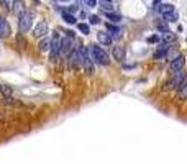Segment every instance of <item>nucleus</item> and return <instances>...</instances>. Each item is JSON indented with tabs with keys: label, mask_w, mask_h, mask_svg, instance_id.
<instances>
[{
	"label": "nucleus",
	"mask_w": 187,
	"mask_h": 164,
	"mask_svg": "<svg viewBox=\"0 0 187 164\" xmlns=\"http://www.w3.org/2000/svg\"><path fill=\"white\" fill-rule=\"evenodd\" d=\"M77 54H79V62H81L82 67H84L85 76H92L94 74V64H92L91 54H89V49L84 48V46H81L77 49Z\"/></svg>",
	"instance_id": "nucleus-1"
},
{
	"label": "nucleus",
	"mask_w": 187,
	"mask_h": 164,
	"mask_svg": "<svg viewBox=\"0 0 187 164\" xmlns=\"http://www.w3.org/2000/svg\"><path fill=\"white\" fill-rule=\"evenodd\" d=\"M91 58L94 59L95 62H99L100 66H108V56H107V53L102 49L100 46H91Z\"/></svg>",
	"instance_id": "nucleus-2"
},
{
	"label": "nucleus",
	"mask_w": 187,
	"mask_h": 164,
	"mask_svg": "<svg viewBox=\"0 0 187 164\" xmlns=\"http://www.w3.org/2000/svg\"><path fill=\"white\" fill-rule=\"evenodd\" d=\"M49 46H51V54H49V61L51 62H56L58 61V58H59V48H61V38H59V34H54V38H53V41L49 43Z\"/></svg>",
	"instance_id": "nucleus-3"
},
{
	"label": "nucleus",
	"mask_w": 187,
	"mask_h": 164,
	"mask_svg": "<svg viewBox=\"0 0 187 164\" xmlns=\"http://www.w3.org/2000/svg\"><path fill=\"white\" fill-rule=\"evenodd\" d=\"M31 25H33V16H31L30 13H23V15H20V20H18L20 31H30Z\"/></svg>",
	"instance_id": "nucleus-4"
},
{
	"label": "nucleus",
	"mask_w": 187,
	"mask_h": 164,
	"mask_svg": "<svg viewBox=\"0 0 187 164\" xmlns=\"http://www.w3.org/2000/svg\"><path fill=\"white\" fill-rule=\"evenodd\" d=\"M182 81H186V74L182 72V69H181V71L174 72L172 79L168 82V87H169V89H176V90H177V87L181 85V82H182Z\"/></svg>",
	"instance_id": "nucleus-5"
},
{
	"label": "nucleus",
	"mask_w": 187,
	"mask_h": 164,
	"mask_svg": "<svg viewBox=\"0 0 187 164\" xmlns=\"http://www.w3.org/2000/svg\"><path fill=\"white\" fill-rule=\"evenodd\" d=\"M67 64H69V67L71 69H79V54H77V49H71L69 51V54H67Z\"/></svg>",
	"instance_id": "nucleus-6"
},
{
	"label": "nucleus",
	"mask_w": 187,
	"mask_h": 164,
	"mask_svg": "<svg viewBox=\"0 0 187 164\" xmlns=\"http://www.w3.org/2000/svg\"><path fill=\"white\" fill-rule=\"evenodd\" d=\"M184 64H186V58H184V54H179L177 58H176L174 61L171 62V71H172V72L181 71V69L184 67Z\"/></svg>",
	"instance_id": "nucleus-7"
},
{
	"label": "nucleus",
	"mask_w": 187,
	"mask_h": 164,
	"mask_svg": "<svg viewBox=\"0 0 187 164\" xmlns=\"http://www.w3.org/2000/svg\"><path fill=\"white\" fill-rule=\"evenodd\" d=\"M46 33H48V23L46 22H40L36 25V28H34V31H33V34L36 38H43V36H46Z\"/></svg>",
	"instance_id": "nucleus-8"
},
{
	"label": "nucleus",
	"mask_w": 187,
	"mask_h": 164,
	"mask_svg": "<svg viewBox=\"0 0 187 164\" xmlns=\"http://www.w3.org/2000/svg\"><path fill=\"white\" fill-rule=\"evenodd\" d=\"M10 33H12V30H10L8 22H7L5 18H2V16H0V36L7 38V36H10Z\"/></svg>",
	"instance_id": "nucleus-9"
},
{
	"label": "nucleus",
	"mask_w": 187,
	"mask_h": 164,
	"mask_svg": "<svg viewBox=\"0 0 187 164\" xmlns=\"http://www.w3.org/2000/svg\"><path fill=\"white\" fill-rule=\"evenodd\" d=\"M69 51H71V41H69V38H64V40H61L59 54H62V56H66V58H67Z\"/></svg>",
	"instance_id": "nucleus-10"
},
{
	"label": "nucleus",
	"mask_w": 187,
	"mask_h": 164,
	"mask_svg": "<svg viewBox=\"0 0 187 164\" xmlns=\"http://www.w3.org/2000/svg\"><path fill=\"white\" fill-rule=\"evenodd\" d=\"M97 40L102 44H105V46H110V44H112V36H110L108 33H105V31H100V33L97 34Z\"/></svg>",
	"instance_id": "nucleus-11"
},
{
	"label": "nucleus",
	"mask_w": 187,
	"mask_h": 164,
	"mask_svg": "<svg viewBox=\"0 0 187 164\" xmlns=\"http://www.w3.org/2000/svg\"><path fill=\"white\" fill-rule=\"evenodd\" d=\"M112 54H113V59H117L118 62H122L125 59V48L123 46H115Z\"/></svg>",
	"instance_id": "nucleus-12"
},
{
	"label": "nucleus",
	"mask_w": 187,
	"mask_h": 164,
	"mask_svg": "<svg viewBox=\"0 0 187 164\" xmlns=\"http://www.w3.org/2000/svg\"><path fill=\"white\" fill-rule=\"evenodd\" d=\"M13 12H15V15H18V16L25 13V7H23L22 0H15V3H13Z\"/></svg>",
	"instance_id": "nucleus-13"
},
{
	"label": "nucleus",
	"mask_w": 187,
	"mask_h": 164,
	"mask_svg": "<svg viewBox=\"0 0 187 164\" xmlns=\"http://www.w3.org/2000/svg\"><path fill=\"white\" fill-rule=\"evenodd\" d=\"M172 10H174V5H171V3H161L158 12L161 13V15H164V13H169V12H172Z\"/></svg>",
	"instance_id": "nucleus-14"
},
{
	"label": "nucleus",
	"mask_w": 187,
	"mask_h": 164,
	"mask_svg": "<svg viewBox=\"0 0 187 164\" xmlns=\"http://www.w3.org/2000/svg\"><path fill=\"white\" fill-rule=\"evenodd\" d=\"M164 20L166 22H177L179 20V13L176 12V10H172V12H169V13H164Z\"/></svg>",
	"instance_id": "nucleus-15"
},
{
	"label": "nucleus",
	"mask_w": 187,
	"mask_h": 164,
	"mask_svg": "<svg viewBox=\"0 0 187 164\" xmlns=\"http://www.w3.org/2000/svg\"><path fill=\"white\" fill-rule=\"evenodd\" d=\"M49 43H51L49 38L43 36V40H41L40 44H38V49H40V51H48V49H49Z\"/></svg>",
	"instance_id": "nucleus-16"
},
{
	"label": "nucleus",
	"mask_w": 187,
	"mask_h": 164,
	"mask_svg": "<svg viewBox=\"0 0 187 164\" xmlns=\"http://www.w3.org/2000/svg\"><path fill=\"white\" fill-rule=\"evenodd\" d=\"M62 20H64L66 23H71V25H74V23H76V18L71 15V13H67V12H62Z\"/></svg>",
	"instance_id": "nucleus-17"
},
{
	"label": "nucleus",
	"mask_w": 187,
	"mask_h": 164,
	"mask_svg": "<svg viewBox=\"0 0 187 164\" xmlns=\"http://www.w3.org/2000/svg\"><path fill=\"white\" fill-rule=\"evenodd\" d=\"M107 18H108L110 22H113V23L122 22V16H120V15H117V13H108V12H107Z\"/></svg>",
	"instance_id": "nucleus-18"
},
{
	"label": "nucleus",
	"mask_w": 187,
	"mask_h": 164,
	"mask_svg": "<svg viewBox=\"0 0 187 164\" xmlns=\"http://www.w3.org/2000/svg\"><path fill=\"white\" fill-rule=\"evenodd\" d=\"M164 34V43H172V41H176V34H172L171 31H166Z\"/></svg>",
	"instance_id": "nucleus-19"
},
{
	"label": "nucleus",
	"mask_w": 187,
	"mask_h": 164,
	"mask_svg": "<svg viewBox=\"0 0 187 164\" xmlns=\"http://www.w3.org/2000/svg\"><path fill=\"white\" fill-rule=\"evenodd\" d=\"M79 31H81L82 34H89L91 33V28H89L87 23H79Z\"/></svg>",
	"instance_id": "nucleus-20"
},
{
	"label": "nucleus",
	"mask_w": 187,
	"mask_h": 164,
	"mask_svg": "<svg viewBox=\"0 0 187 164\" xmlns=\"http://www.w3.org/2000/svg\"><path fill=\"white\" fill-rule=\"evenodd\" d=\"M107 30L112 31V34H115V36H118V34H120V30L117 26H113L112 23H107Z\"/></svg>",
	"instance_id": "nucleus-21"
},
{
	"label": "nucleus",
	"mask_w": 187,
	"mask_h": 164,
	"mask_svg": "<svg viewBox=\"0 0 187 164\" xmlns=\"http://www.w3.org/2000/svg\"><path fill=\"white\" fill-rule=\"evenodd\" d=\"M156 28H158L159 31H162V33H166V31H169V28H168V25H166L164 22H158V23H156Z\"/></svg>",
	"instance_id": "nucleus-22"
},
{
	"label": "nucleus",
	"mask_w": 187,
	"mask_h": 164,
	"mask_svg": "<svg viewBox=\"0 0 187 164\" xmlns=\"http://www.w3.org/2000/svg\"><path fill=\"white\" fill-rule=\"evenodd\" d=\"M89 18H91V23H92V25H97V23L100 22V18H99L97 15H91Z\"/></svg>",
	"instance_id": "nucleus-23"
},
{
	"label": "nucleus",
	"mask_w": 187,
	"mask_h": 164,
	"mask_svg": "<svg viewBox=\"0 0 187 164\" xmlns=\"http://www.w3.org/2000/svg\"><path fill=\"white\" fill-rule=\"evenodd\" d=\"M84 3L87 7H95L97 5V0H84Z\"/></svg>",
	"instance_id": "nucleus-24"
},
{
	"label": "nucleus",
	"mask_w": 187,
	"mask_h": 164,
	"mask_svg": "<svg viewBox=\"0 0 187 164\" xmlns=\"http://www.w3.org/2000/svg\"><path fill=\"white\" fill-rule=\"evenodd\" d=\"M102 8H103V10H105V12H108V10H112V8H113V7H112V5H110V2H105V3H103V7H102Z\"/></svg>",
	"instance_id": "nucleus-25"
},
{
	"label": "nucleus",
	"mask_w": 187,
	"mask_h": 164,
	"mask_svg": "<svg viewBox=\"0 0 187 164\" xmlns=\"http://www.w3.org/2000/svg\"><path fill=\"white\" fill-rule=\"evenodd\" d=\"M148 41H151V43H156V41H159V36H158V34H154V36H151Z\"/></svg>",
	"instance_id": "nucleus-26"
},
{
	"label": "nucleus",
	"mask_w": 187,
	"mask_h": 164,
	"mask_svg": "<svg viewBox=\"0 0 187 164\" xmlns=\"http://www.w3.org/2000/svg\"><path fill=\"white\" fill-rule=\"evenodd\" d=\"M67 38H74V31L69 30V31H67Z\"/></svg>",
	"instance_id": "nucleus-27"
},
{
	"label": "nucleus",
	"mask_w": 187,
	"mask_h": 164,
	"mask_svg": "<svg viewBox=\"0 0 187 164\" xmlns=\"http://www.w3.org/2000/svg\"><path fill=\"white\" fill-rule=\"evenodd\" d=\"M105 2H112V0H105Z\"/></svg>",
	"instance_id": "nucleus-28"
}]
</instances>
